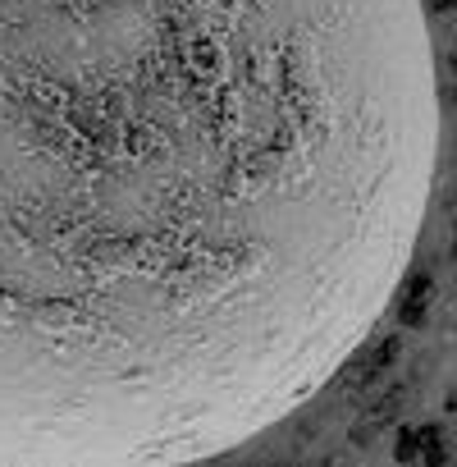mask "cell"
I'll return each mask as SVG.
<instances>
[{"label":"cell","mask_w":457,"mask_h":467,"mask_svg":"<svg viewBox=\"0 0 457 467\" xmlns=\"http://www.w3.org/2000/svg\"><path fill=\"white\" fill-rule=\"evenodd\" d=\"M439 170L421 0H0V467H192L307 408Z\"/></svg>","instance_id":"1"}]
</instances>
